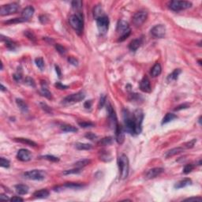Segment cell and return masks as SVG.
<instances>
[{
  "instance_id": "cell-1",
  "label": "cell",
  "mask_w": 202,
  "mask_h": 202,
  "mask_svg": "<svg viewBox=\"0 0 202 202\" xmlns=\"http://www.w3.org/2000/svg\"><path fill=\"white\" fill-rule=\"evenodd\" d=\"M123 116L126 132L131 135L141 134L144 119L143 111L137 109L132 113L129 110L123 109Z\"/></svg>"
},
{
  "instance_id": "cell-2",
  "label": "cell",
  "mask_w": 202,
  "mask_h": 202,
  "mask_svg": "<svg viewBox=\"0 0 202 202\" xmlns=\"http://www.w3.org/2000/svg\"><path fill=\"white\" fill-rule=\"evenodd\" d=\"M70 25L75 32L78 35H81L83 32L84 29V20H83V15L81 12H78L76 14H72L69 18Z\"/></svg>"
},
{
  "instance_id": "cell-3",
  "label": "cell",
  "mask_w": 202,
  "mask_h": 202,
  "mask_svg": "<svg viewBox=\"0 0 202 202\" xmlns=\"http://www.w3.org/2000/svg\"><path fill=\"white\" fill-rule=\"evenodd\" d=\"M116 32H117V34L118 35V41L119 42L124 41L126 39L129 37V35L131 34V29L129 28V24L124 20L118 21L117 28H116Z\"/></svg>"
},
{
  "instance_id": "cell-4",
  "label": "cell",
  "mask_w": 202,
  "mask_h": 202,
  "mask_svg": "<svg viewBox=\"0 0 202 202\" xmlns=\"http://www.w3.org/2000/svg\"><path fill=\"white\" fill-rule=\"evenodd\" d=\"M118 169H119V175L121 179H125L129 175V159L126 155H121L118 160Z\"/></svg>"
},
{
  "instance_id": "cell-5",
  "label": "cell",
  "mask_w": 202,
  "mask_h": 202,
  "mask_svg": "<svg viewBox=\"0 0 202 202\" xmlns=\"http://www.w3.org/2000/svg\"><path fill=\"white\" fill-rule=\"evenodd\" d=\"M192 7V2L188 1H170L168 3V7L173 11L178 12L186 10Z\"/></svg>"
},
{
  "instance_id": "cell-6",
  "label": "cell",
  "mask_w": 202,
  "mask_h": 202,
  "mask_svg": "<svg viewBox=\"0 0 202 202\" xmlns=\"http://www.w3.org/2000/svg\"><path fill=\"white\" fill-rule=\"evenodd\" d=\"M96 21V25H97V29L101 35L106 34L109 29V24L110 21L107 15H104L100 18L95 19Z\"/></svg>"
},
{
  "instance_id": "cell-7",
  "label": "cell",
  "mask_w": 202,
  "mask_h": 202,
  "mask_svg": "<svg viewBox=\"0 0 202 202\" xmlns=\"http://www.w3.org/2000/svg\"><path fill=\"white\" fill-rule=\"evenodd\" d=\"M20 6L17 2H12L9 4L3 5L0 8V15L1 16H7L10 14H16L18 11Z\"/></svg>"
},
{
  "instance_id": "cell-8",
  "label": "cell",
  "mask_w": 202,
  "mask_h": 202,
  "mask_svg": "<svg viewBox=\"0 0 202 202\" xmlns=\"http://www.w3.org/2000/svg\"><path fill=\"white\" fill-rule=\"evenodd\" d=\"M85 98V93L83 91H80L74 94L67 95L62 100V104H73L76 103H79Z\"/></svg>"
},
{
  "instance_id": "cell-9",
  "label": "cell",
  "mask_w": 202,
  "mask_h": 202,
  "mask_svg": "<svg viewBox=\"0 0 202 202\" xmlns=\"http://www.w3.org/2000/svg\"><path fill=\"white\" fill-rule=\"evenodd\" d=\"M24 177L30 180L42 181L46 178V172L43 170H32L24 173Z\"/></svg>"
},
{
  "instance_id": "cell-10",
  "label": "cell",
  "mask_w": 202,
  "mask_h": 202,
  "mask_svg": "<svg viewBox=\"0 0 202 202\" xmlns=\"http://www.w3.org/2000/svg\"><path fill=\"white\" fill-rule=\"evenodd\" d=\"M148 18V13L145 10H141V11L137 12L136 14H134V17H133V19H132V21H133V24H134L135 26L137 27H139L141 26L145 23L146 20Z\"/></svg>"
},
{
  "instance_id": "cell-11",
  "label": "cell",
  "mask_w": 202,
  "mask_h": 202,
  "mask_svg": "<svg viewBox=\"0 0 202 202\" xmlns=\"http://www.w3.org/2000/svg\"><path fill=\"white\" fill-rule=\"evenodd\" d=\"M150 33L154 38L161 39L165 37L166 27L164 25H156L152 28Z\"/></svg>"
},
{
  "instance_id": "cell-12",
  "label": "cell",
  "mask_w": 202,
  "mask_h": 202,
  "mask_svg": "<svg viewBox=\"0 0 202 202\" xmlns=\"http://www.w3.org/2000/svg\"><path fill=\"white\" fill-rule=\"evenodd\" d=\"M107 114H108V120H109L110 126L114 129H115L116 126L118 125V121H117V116H116L115 111L111 104H107Z\"/></svg>"
},
{
  "instance_id": "cell-13",
  "label": "cell",
  "mask_w": 202,
  "mask_h": 202,
  "mask_svg": "<svg viewBox=\"0 0 202 202\" xmlns=\"http://www.w3.org/2000/svg\"><path fill=\"white\" fill-rule=\"evenodd\" d=\"M32 153L30 152L28 149L25 148H21L18 150V152L17 153V158L19 159L20 161L22 162H28L32 159Z\"/></svg>"
},
{
  "instance_id": "cell-14",
  "label": "cell",
  "mask_w": 202,
  "mask_h": 202,
  "mask_svg": "<svg viewBox=\"0 0 202 202\" xmlns=\"http://www.w3.org/2000/svg\"><path fill=\"white\" fill-rule=\"evenodd\" d=\"M164 169L162 167H155L150 169L145 173V178L148 179H152L158 177L159 175H161L164 172Z\"/></svg>"
},
{
  "instance_id": "cell-15",
  "label": "cell",
  "mask_w": 202,
  "mask_h": 202,
  "mask_svg": "<svg viewBox=\"0 0 202 202\" xmlns=\"http://www.w3.org/2000/svg\"><path fill=\"white\" fill-rule=\"evenodd\" d=\"M115 131V140L117 143L119 144V145L123 144V142L125 141V134H124L123 128L118 124L116 126Z\"/></svg>"
},
{
  "instance_id": "cell-16",
  "label": "cell",
  "mask_w": 202,
  "mask_h": 202,
  "mask_svg": "<svg viewBox=\"0 0 202 202\" xmlns=\"http://www.w3.org/2000/svg\"><path fill=\"white\" fill-rule=\"evenodd\" d=\"M140 89L144 93H151L152 91V88H151V84H150V81L147 76L141 79L140 82Z\"/></svg>"
},
{
  "instance_id": "cell-17",
  "label": "cell",
  "mask_w": 202,
  "mask_h": 202,
  "mask_svg": "<svg viewBox=\"0 0 202 202\" xmlns=\"http://www.w3.org/2000/svg\"><path fill=\"white\" fill-rule=\"evenodd\" d=\"M34 12L35 10L32 6H28V7H25V9L22 10V12H21V18H22L23 19H25V21L29 20V19L31 18L33 16Z\"/></svg>"
},
{
  "instance_id": "cell-18",
  "label": "cell",
  "mask_w": 202,
  "mask_h": 202,
  "mask_svg": "<svg viewBox=\"0 0 202 202\" xmlns=\"http://www.w3.org/2000/svg\"><path fill=\"white\" fill-rule=\"evenodd\" d=\"M41 95L48 99H51V93L48 89V84L46 83L45 81L41 82V89H40Z\"/></svg>"
},
{
  "instance_id": "cell-19",
  "label": "cell",
  "mask_w": 202,
  "mask_h": 202,
  "mask_svg": "<svg viewBox=\"0 0 202 202\" xmlns=\"http://www.w3.org/2000/svg\"><path fill=\"white\" fill-rule=\"evenodd\" d=\"M15 188V190H16L17 193L18 195H25V194H27L28 192H29V186H26V185H24V184H18V185H16L14 186Z\"/></svg>"
},
{
  "instance_id": "cell-20",
  "label": "cell",
  "mask_w": 202,
  "mask_h": 202,
  "mask_svg": "<svg viewBox=\"0 0 202 202\" xmlns=\"http://www.w3.org/2000/svg\"><path fill=\"white\" fill-rule=\"evenodd\" d=\"M161 72H162L161 65H160L159 62H156L154 66H152V68L151 69V71H150V74H151L152 77H158L159 75H160Z\"/></svg>"
},
{
  "instance_id": "cell-21",
  "label": "cell",
  "mask_w": 202,
  "mask_h": 202,
  "mask_svg": "<svg viewBox=\"0 0 202 202\" xmlns=\"http://www.w3.org/2000/svg\"><path fill=\"white\" fill-rule=\"evenodd\" d=\"M1 37H2V41H4L5 43H6V46H7V48L9 49V50L10 51H14L15 49H16V43H14V41H12L11 40H10L8 37H5L3 35H2L1 36Z\"/></svg>"
},
{
  "instance_id": "cell-22",
  "label": "cell",
  "mask_w": 202,
  "mask_h": 202,
  "mask_svg": "<svg viewBox=\"0 0 202 202\" xmlns=\"http://www.w3.org/2000/svg\"><path fill=\"white\" fill-rule=\"evenodd\" d=\"M141 44V38H137V39H134L133 40L129 43V49L132 51H136Z\"/></svg>"
},
{
  "instance_id": "cell-23",
  "label": "cell",
  "mask_w": 202,
  "mask_h": 202,
  "mask_svg": "<svg viewBox=\"0 0 202 202\" xmlns=\"http://www.w3.org/2000/svg\"><path fill=\"white\" fill-rule=\"evenodd\" d=\"M192 184V180L190 178H184V179L181 180L179 182H178L177 183H175V189H182L184 188V187H186V186H190Z\"/></svg>"
},
{
  "instance_id": "cell-24",
  "label": "cell",
  "mask_w": 202,
  "mask_h": 202,
  "mask_svg": "<svg viewBox=\"0 0 202 202\" xmlns=\"http://www.w3.org/2000/svg\"><path fill=\"white\" fill-rule=\"evenodd\" d=\"M50 193L48 190L46 189H42V190H40L36 191L34 193H33V196H34L36 198H40V199H43V198H48Z\"/></svg>"
},
{
  "instance_id": "cell-25",
  "label": "cell",
  "mask_w": 202,
  "mask_h": 202,
  "mask_svg": "<svg viewBox=\"0 0 202 202\" xmlns=\"http://www.w3.org/2000/svg\"><path fill=\"white\" fill-rule=\"evenodd\" d=\"M99 157H100V160H102L104 162H110L112 159L111 153L109 152H107V151H105V150L100 151Z\"/></svg>"
},
{
  "instance_id": "cell-26",
  "label": "cell",
  "mask_w": 202,
  "mask_h": 202,
  "mask_svg": "<svg viewBox=\"0 0 202 202\" xmlns=\"http://www.w3.org/2000/svg\"><path fill=\"white\" fill-rule=\"evenodd\" d=\"M184 151V148L182 147H178V148H172V149L169 150L168 152H167L166 153L165 156L166 158H170V157L174 156L175 155H178L182 152Z\"/></svg>"
},
{
  "instance_id": "cell-27",
  "label": "cell",
  "mask_w": 202,
  "mask_h": 202,
  "mask_svg": "<svg viewBox=\"0 0 202 202\" xmlns=\"http://www.w3.org/2000/svg\"><path fill=\"white\" fill-rule=\"evenodd\" d=\"M14 141H17V142H20V143L25 144L29 146H31V147H36L37 146V144L36 142H34L33 141H31L28 138H22V137H19V138H14Z\"/></svg>"
},
{
  "instance_id": "cell-28",
  "label": "cell",
  "mask_w": 202,
  "mask_h": 202,
  "mask_svg": "<svg viewBox=\"0 0 202 202\" xmlns=\"http://www.w3.org/2000/svg\"><path fill=\"white\" fill-rule=\"evenodd\" d=\"M181 73H182V71H181L180 69H175V71H173L172 73L168 75L167 82H174V81H176Z\"/></svg>"
},
{
  "instance_id": "cell-29",
  "label": "cell",
  "mask_w": 202,
  "mask_h": 202,
  "mask_svg": "<svg viewBox=\"0 0 202 202\" xmlns=\"http://www.w3.org/2000/svg\"><path fill=\"white\" fill-rule=\"evenodd\" d=\"M178 118V116L176 115H175V114L167 113L166 114V115L164 116V118H163V120H162L161 124L162 125L167 124V123H170V122H171V121L174 120V119H175V118Z\"/></svg>"
},
{
  "instance_id": "cell-30",
  "label": "cell",
  "mask_w": 202,
  "mask_h": 202,
  "mask_svg": "<svg viewBox=\"0 0 202 202\" xmlns=\"http://www.w3.org/2000/svg\"><path fill=\"white\" fill-rule=\"evenodd\" d=\"M16 104L21 111H23V112H27L28 110H29V107H28V105L26 104V103L24 100H21V99H19V98H17Z\"/></svg>"
},
{
  "instance_id": "cell-31",
  "label": "cell",
  "mask_w": 202,
  "mask_h": 202,
  "mask_svg": "<svg viewBox=\"0 0 202 202\" xmlns=\"http://www.w3.org/2000/svg\"><path fill=\"white\" fill-rule=\"evenodd\" d=\"M84 185L81 183H77V182H66L64 184V187L69 189H73V190H80V189L83 188Z\"/></svg>"
},
{
  "instance_id": "cell-32",
  "label": "cell",
  "mask_w": 202,
  "mask_h": 202,
  "mask_svg": "<svg viewBox=\"0 0 202 202\" xmlns=\"http://www.w3.org/2000/svg\"><path fill=\"white\" fill-rule=\"evenodd\" d=\"M90 163H91V160H90V159H83L79 160V161L76 162V163L74 164V166L77 168H80V169H81V168L84 167L88 166L89 164H90Z\"/></svg>"
},
{
  "instance_id": "cell-33",
  "label": "cell",
  "mask_w": 202,
  "mask_h": 202,
  "mask_svg": "<svg viewBox=\"0 0 202 202\" xmlns=\"http://www.w3.org/2000/svg\"><path fill=\"white\" fill-rule=\"evenodd\" d=\"M75 148L78 150H90L92 149L93 146L90 144L86 143H76L75 144Z\"/></svg>"
},
{
  "instance_id": "cell-34",
  "label": "cell",
  "mask_w": 202,
  "mask_h": 202,
  "mask_svg": "<svg viewBox=\"0 0 202 202\" xmlns=\"http://www.w3.org/2000/svg\"><path fill=\"white\" fill-rule=\"evenodd\" d=\"M62 131L65 133H75L77 132V129L71 125H62L61 126Z\"/></svg>"
},
{
  "instance_id": "cell-35",
  "label": "cell",
  "mask_w": 202,
  "mask_h": 202,
  "mask_svg": "<svg viewBox=\"0 0 202 202\" xmlns=\"http://www.w3.org/2000/svg\"><path fill=\"white\" fill-rule=\"evenodd\" d=\"M113 142V138L111 137H104V138L101 139L100 141H99V145L102 146H106V145H110Z\"/></svg>"
},
{
  "instance_id": "cell-36",
  "label": "cell",
  "mask_w": 202,
  "mask_h": 202,
  "mask_svg": "<svg viewBox=\"0 0 202 202\" xmlns=\"http://www.w3.org/2000/svg\"><path fill=\"white\" fill-rule=\"evenodd\" d=\"M71 5H72L73 10H74L76 11L80 12V10L82 9V5H83V3H82V1H77L76 0V1H73Z\"/></svg>"
},
{
  "instance_id": "cell-37",
  "label": "cell",
  "mask_w": 202,
  "mask_h": 202,
  "mask_svg": "<svg viewBox=\"0 0 202 202\" xmlns=\"http://www.w3.org/2000/svg\"><path fill=\"white\" fill-rule=\"evenodd\" d=\"M93 14H94V17L95 18V19L98 18H100V17L105 15V14H104V12H103L102 8H101L100 7H99V6H97V7H95V9H94V13H93Z\"/></svg>"
},
{
  "instance_id": "cell-38",
  "label": "cell",
  "mask_w": 202,
  "mask_h": 202,
  "mask_svg": "<svg viewBox=\"0 0 202 202\" xmlns=\"http://www.w3.org/2000/svg\"><path fill=\"white\" fill-rule=\"evenodd\" d=\"M81 169L80 168H74V169H71V170H64L62 172V175H76V174H79L81 173Z\"/></svg>"
},
{
  "instance_id": "cell-39",
  "label": "cell",
  "mask_w": 202,
  "mask_h": 202,
  "mask_svg": "<svg viewBox=\"0 0 202 202\" xmlns=\"http://www.w3.org/2000/svg\"><path fill=\"white\" fill-rule=\"evenodd\" d=\"M35 63L40 71H43V67H44V62L42 58H37L35 59Z\"/></svg>"
},
{
  "instance_id": "cell-40",
  "label": "cell",
  "mask_w": 202,
  "mask_h": 202,
  "mask_svg": "<svg viewBox=\"0 0 202 202\" xmlns=\"http://www.w3.org/2000/svg\"><path fill=\"white\" fill-rule=\"evenodd\" d=\"M41 158L43 159H45L47 160H49V161L51 162H59V159L58 157L55 156H52V155H46V156H41Z\"/></svg>"
},
{
  "instance_id": "cell-41",
  "label": "cell",
  "mask_w": 202,
  "mask_h": 202,
  "mask_svg": "<svg viewBox=\"0 0 202 202\" xmlns=\"http://www.w3.org/2000/svg\"><path fill=\"white\" fill-rule=\"evenodd\" d=\"M194 169V165L192 164H186L185 167H184L183 168V173L184 174H186V175H187V174H190V173L192 171V170Z\"/></svg>"
},
{
  "instance_id": "cell-42",
  "label": "cell",
  "mask_w": 202,
  "mask_h": 202,
  "mask_svg": "<svg viewBox=\"0 0 202 202\" xmlns=\"http://www.w3.org/2000/svg\"><path fill=\"white\" fill-rule=\"evenodd\" d=\"M78 125L82 128H89L95 126V124L92 122H80L78 123Z\"/></svg>"
},
{
  "instance_id": "cell-43",
  "label": "cell",
  "mask_w": 202,
  "mask_h": 202,
  "mask_svg": "<svg viewBox=\"0 0 202 202\" xmlns=\"http://www.w3.org/2000/svg\"><path fill=\"white\" fill-rule=\"evenodd\" d=\"M55 49L57 50V51L60 54V55H65L66 53V48H64L63 46H62L61 44H59V43H57V44H55Z\"/></svg>"
},
{
  "instance_id": "cell-44",
  "label": "cell",
  "mask_w": 202,
  "mask_h": 202,
  "mask_svg": "<svg viewBox=\"0 0 202 202\" xmlns=\"http://www.w3.org/2000/svg\"><path fill=\"white\" fill-rule=\"evenodd\" d=\"M24 21H26L25 19H23L22 18H20L10 19V20L7 21H5L4 24H16V23L24 22Z\"/></svg>"
},
{
  "instance_id": "cell-45",
  "label": "cell",
  "mask_w": 202,
  "mask_h": 202,
  "mask_svg": "<svg viewBox=\"0 0 202 202\" xmlns=\"http://www.w3.org/2000/svg\"><path fill=\"white\" fill-rule=\"evenodd\" d=\"M10 161L8 159H5L3 157H1V158H0V165H1L2 167L8 168L10 167Z\"/></svg>"
},
{
  "instance_id": "cell-46",
  "label": "cell",
  "mask_w": 202,
  "mask_h": 202,
  "mask_svg": "<svg viewBox=\"0 0 202 202\" xmlns=\"http://www.w3.org/2000/svg\"><path fill=\"white\" fill-rule=\"evenodd\" d=\"M40 105L41 108H42L43 111H45V112L49 113V114L52 113V110H51V107H49L47 104H45V103H40Z\"/></svg>"
},
{
  "instance_id": "cell-47",
  "label": "cell",
  "mask_w": 202,
  "mask_h": 202,
  "mask_svg": "<svg viewBox=\"0 0 202 202\" xmlns=\"http://www.w3.org/2000/svg\"><path fill=\"white\" fill-rule=\"evenodd\" d=\"M25 83L26 84H28V85H29V86H31V87H35V86H36V84H35L34 80L32 79V77H26V78H25Z\"/></svg>"
},
{
  "instance_id": "cell-48",
  "label": "cell",
  "mask_w": 202,
  "mask_h": 202,
  "mask_svg": "<svg viewBox=\"0 0 202 202\" xmlns=\"http://www.w3.org/2000/svg\"><path fill=\"white\" fill-rule=\"evenodd\" d=\"M105 104H106V96L104 95H101L100 98V101H99V104H98L99 109L102 108L104 106Z\"/></svg>"
},
{
  "instance_id": "cell-49",
  "label": "cell",
  "mask_w": 202,
  "mask_h": 202,
  "mask_svg": "<svg viewBox=\"0 0 202 202\" xmlns=\"http://www.w3.org/2000/svg\"><path fill=\"white\" fill-rule=\"evenodd\" d=\"M25 35L28 37V38L30 40L33 41V42L36 40V36H35L34 33H33L32 32H30V31H25Z\"/></svg>"
},
{
  "instance_id": "cell-50",
  "label": "cell",
  "mask_w": 202,
  "mask_h": 202,
  "mask_svg": "<svg viewBox=\"0 0 202 202\" xmlns=\"http://www.w3.org/2000/svg\"><path fill=\"white\" fill-rule=\"evenodd\" d=\"M190 104H189V103H185V104H182L179 105V106H178V107H176V108L175 109V111H181V110L182 109H186V108H189L190 107Z\"/></svg>"
},
{
  "instance_id": "cell-51",
  "label": "cell",
  "mask_w": 202,
  "mask_h": 202,
  "mask_svg": "<svg viewBox=\"0 0 202 202\" xmlns=\"http://www.w3.org/2000/svg\"><path fill=\"white\" fill-rule=\"evenodd\" d=\"M13 77H14V79L15 80L16 82H20V81H21V79H22V73H21V71L19 72V71H18V72H17L16 73H14V74L13 75Z\"/></svg>"
},
{
  "instance_id": "cell-52",
  "label": "cell",
  "mask_w": 202,
  "mask_h": 202,
  "mask_svg": "<svg viewBox=\"0 0 202 202\" xmlns=\"http://www.w3.org/2000/svg\"><path fill=\"white\" fill-rule=\"evenodd\" d=\"M68 62H69V63H71V65H73V66H76L78 65V61H77V59L73 58V57H69Z\"/></svg>"
},
{
  "instance_id": "cell-53",
  "label": "cell",
  "mask_w": 202,
  "mask_h": 202,
  "mask_svg": "<svg viewBox=\"0 0 202 202\" xmlns=\"http://www.w3.org/2000/svg\"><path fill=\"white\" fill-rule=\"evenodd\" d=\"M196 142H197V140L196 139H193L192 141L187 142L185 145H186V148H193V146L195 145Z\"/></svg>"
},
{
  "instance_id": "cell-54",
  "label": "cell",
  "mask_w": 202,
  "mask_h": 202,
  "mask_svg": "<svg viewBox=\"0 0 202 202\" xmlns=\"http://www.w3.org/2000/svg\"><path fill=\"white\" fill-rule=\"evenodd\" d=\"M55 86L56 87L57 89H61V90L66 89H68V88H69V86H67V85H65V84H62L61 82H57L56 84H55Z\"/></svg>"
},
{
  "instance_id": "cell-55",
  "label": "cell",
  "mask_w": 202,
  "mask_h": 202,
  "mask_svg": "<svg viewBox=\"0 0 202 202\" xmlns=\"http://www.w3.org/2000/svg\"><path fill=\"white\" fill-rule=\"evenodd\" d=\"M85 137H87V138L89 139V140H91V141H93V140L96 138L97 137H96L95 134H93V133H88V134L85 135Z\"/></svg>"
},
{
  "instance_id": "cell-56",
  "label": "cell",
  "mask_w": 202,
  "mask_h": 202,
  "mask_svg": "<svg viewBox=\"0 0 202 202\" xmlns=\"http://www.w3.org/2000/svg\"><path fill=\"white\" fill-rule=\"evenodd\" d=\"M92 105H93V101L92 100H87L85 101L84 104V107L86 108V109H90L92 107Z\"/></svg>"
},
{
  "instance_id": "cell-57",
  "label": "cell",
  "mask_w": 202,
  "mask_h": 202,
  "mask_svg": "<svg viewBox=\"0 0 202 202\" xmlns=\"http://www.w3.org/2000/svg\"><path fill=\"white\" fill-rule=\"evenodd\" d=\"M40 21L42 24H46V23L48 21V18H47L46 15H41L40 17Z\"/></svg>"
},
{
  "instance_id": "cell-58",
  "label": "cell",
  "mask_w": 202,
  "mask_h": 202,
  "mask_svg": "<svg viewBox=\"0 0 202 202\" xmlns=\"http://www.w3.org/2000/svg\"><path fill=\"white\" fill-rule=\"evenodd\" d=\"M185 201H201L202 198H189L187 199H186Z\"/></svg>"
},
{
  "instance_id": "cell-59",
  "label": "cell",
  "mask_w": 202,
  "mask_h": 202,
  "mask_svg": "<svg viewBox=\"0 0 202 202\" xmlns=\"http://www.w3.org/2000/svg\"><path fill=\"white\" fill-rule=\"evenodd\" d=\"M10 201H23L24 199L21 198V197H17L16 196V197H13V198H10Z\"/></svg>"
},
{
  "instance_id": "cell-60",
  "label": "cell",
  "mask_w": 202,
  "mask_h": 202,
  "mask_svg": "<svg viewBox=\"0 0 202 202\" xmlns=\"http://www.w3.org/2000/svg\"><path fill=\"white\" fill-rule=\"evenodd\" d=\"M55 71H56L58 77H59V78H61L62 72H61V70H60V68H59V66H55Z\"/></svg>"
},
{
  "instance_id": "cell-61",
  "label": "cell",
  "mask_w": 202,
  "mask_h": 202,
  "mask_svg": "<svg viewBox=\"0 0 202 202\" xmlns=\"http://www.w3.org/2000/svg\"><path fill=\"white\" fill-rule=\"evenodd\" d=\"M0 199H2V200H10V198L7 197V195H5V194H0Z\"/></svg>"
},
{
  "instance_id": "cell-62",
  "label": "cell",
  "mask_w": 202,
  "mask_h": 202,
  "mask_svg": "<svg viewBox=\"0 0 202 202\" xmlns=\"http://www.w3.org/2000/svg\"><path fill=\"white\" fill-rule=\"evenodd\" d=\"M1 91H2V92H5V91H7V88H5L4 87V85L3 84H1Z\"/></svg>"
}]
</instances>
